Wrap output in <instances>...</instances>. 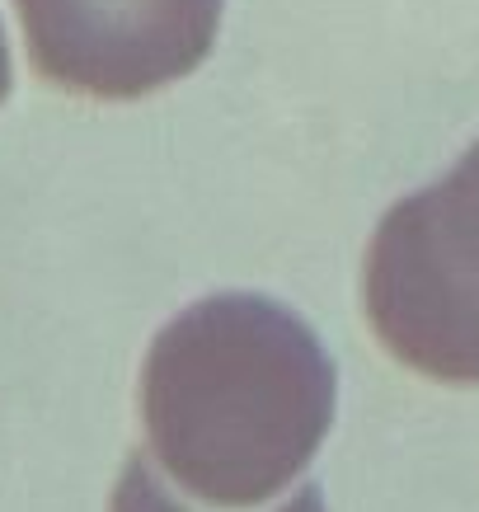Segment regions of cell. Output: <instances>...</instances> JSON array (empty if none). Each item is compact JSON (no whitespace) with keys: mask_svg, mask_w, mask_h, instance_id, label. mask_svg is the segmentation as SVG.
Returning <instances> with one entry per match:
<instances>
[{"mask_svg":"<svg viewBox=\"0 0 479 512\" xmlns=\"http://www.w3.org/2000/svg\"><path fill=\"white\" fill-rule=\"evenodd\" d=\"M339 404L320 334L259 292L193 301L155 334L141 419L155 461L198 503L259 508L315 461Z\"/></svg>","mask_w":479,"mask_h":512,"instance_id":"1","label":"cell"},{"mask_svg":"<svg viewBox=\"0 0 479 512\" xmlns=\"http://www.w3.org/2000/svg\"><path fill=\"white\" fill-rule=\"evenodd\" d=\"M33 71L90 99H141L217 43L226 0H15Z\"/></svg>","mask_w":479,"mask_h":512,"instance_id":"2","label":"cell"},{"mask_svg":"<svg viewBox=\"0 0 479 512\" xmlns=\"http://www.w3.org/2000/svg\"><path fill=\"white\" fill-rule=\"evenodd\" d=\"M423 198H428V212L451 240V249L479 278V141L456 160V170L447 179L423 188Z\"/></svg>","mask_w":479,"mask_h":512,"instance_id":"4","label":"cell"},{"mask_svg":"<svg viewBox=\"0 0 479 512\" xmlns=\"http://www.w3.org/2000/svg\"><path fill=\"white\" fill-rule=\"evenodd\" d=\"M10 80H15V71H10V43H5V29H0V104L10 94Z\"/></svg>","mask_w":479,"mask_h":512,"instance_id":"6","label":"cell"},{"mask_svg":"<svg viewBox=\"0 0 479 512\" xmlns=\"http://www.w3.org/2000/svg\"><path fill=\"white\" fill-rule=\"evenodd\" d=\"M362 301L404 367L479 386V278L433 221L423 188L395 202L371 235Z\"/></svg>","mask_w":479,"mask_h":512,"instance_id":"3","label":"cell"},{"mask_svg":"<svg viewBox=\"0 0 479 512\" xmlns=\"http://www.w3.org/2000/svg\"><path fill=\"white\" fill-rule=\"evenodd\" d=\"M109 512H193L184 508L179 498H170L155 480V470L146 456H132L118 475V489H113V508ZM278 512H325V494H320V484H306V489H296Z\"/></svg>","mask_w":479,"mask_h":512,"instance_id":"5","label":"cell"}]
</instances>
